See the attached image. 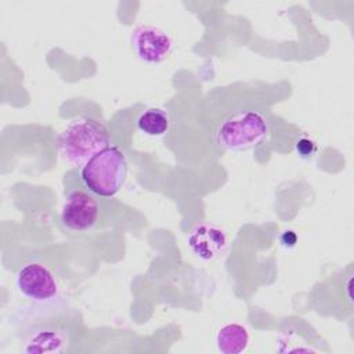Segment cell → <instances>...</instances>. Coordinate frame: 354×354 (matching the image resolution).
<instances>
[{"label": "cell", "mask_w": 354, "mask_h": 354, "mask_svg": "<svg viewBox=\"0 0 354 354\" xmlns=\"http://www.w3.org/2000/svg\"><path fill=\"white\" fill-rule=\"evenodd\" d=\"M131 46L141 61L158 64L170 55L173 40L167 32L158 26L140 25L131 33Z\"/></svg>", "instance_id": "7"}, {"label": "cell", "mask_w": 354, "mask_h": 354, "mask_svg": "<svg viewBox=\"0 0 354 354\" xmlns=\"http://www.w3.org/2000/svg\"><path fill=\"white\" fill-rule=\"evenodd\" d=\"M250 342L248 329L241 324H227L221 326L216 335L217 350L223 354L243 353Z\"/></svg>", "instance_id": "9"}, {"label": "cell", "mask_w": 354, "mask_h": 354, "mask_svg": "<svg viewBox=\"0 0 354 354\" xmlns=\"http://www.w3.org/2000/svg\"><path fill=\"white\" fill-rule=\"evenodd\" d=\"M64 308H66V304L61 297L51 303L25 306L17 313L14 325L24 353L43 354L66 351L69 333L62 324L51 319Z\"/></svg>", "instance_id": "1"}, {"label": "cell", "mask_w": 354, "mask_h": 354, "mask_svg": "<svg viewBox=\"0 0 354 354\" xmlns=\"http://www.w3.org/2000/svg\"><path fill=\"white\" fill-rule=\"evenodd\" d=\"M100 218V203L98 201L84 192H71L61 210V224L65 230L75 234L90 232L98 223Z\"/></svg>", "instance_id": "6"}, {"label": "cell", "mask_w": 354, "mask_h": 354, "mask_svg": "<svg viewBox=\"0 0 354 354\" xmlns=\"http://www.w3.org/2000/svg\"><path fill=\"white\" fill-rule=\"evenodd\" d=\"M80 177L86 188L94 195L101 198L115 196L127 177L124 152L116 145L104 148L82 166Z\"/></svg>", "instance_id": "3"}, {"label": "cell", "mask_w": 354, "mask_h": 354, "mask_svg": "<svg viewBox=\"0 0 354 354\" xmlns=\"http://www.w3.org/2000/svg\"><path fill=\"white\" fill-rule=\"evenodd\" d=\"M137 127L140 131L151 137L163 136L170 127L169 113L160 108H149L138 116Z\"/></svg>", "instance_id": "10"}, {"label": "cell", "mask_w": 354, "mask_h": 354, "mask_svg": "<svg viewBox=\"0 0 354 354\" xmlns=\"http://www.w3.org/2000/svg\"><path fill=\"white\" fill-rule=\"evenodd\" d=\"M296 149L301 156H311L315 152V144L308 138H300L296 142Z\"/></svg>", "instance_id": "11"}, {"label": "cell", "mask_w": 354, "mask_h": 354, "mask_svg": "<svg viewBox=\"0 0 354 354\" xmlns=\"http://www.w3.org/2000/svg\"><path fill=\"white\" fill-rule=\"evenodd\" d=\"M296 241H297V236L293 231H285L281 236V243L286 248H292L296 245Z\"/></svg>", "instance_id": "12"}, {"label": "cell", "mask_w": 354, "mask_h": 354, "mask_svg": "<svg viewBox=\"0 0 354 354\" xmlns=\"http://www.w3.org/2000/svg\"><path fill=\"white\" fill-rule=\"evenodd\" d=\"M18 292L32 303H51L61 299L59 285L54 272L44 264L30 261L15 275Z\"/></svg>", "instance_id": "5"}, {"label": "cell", "mask_w": 354, "mask_h": 354, "mask_svg": "<svg viewBox=\"0 0 354 354\" xmlns=\"http://www.w3.org/2000/svg\"><path fill=\"white\" fill-rule=\"evenodd\" d=\"M268 131V122L263 113L252 109L239 111L218 124L214 140L225 151H248L257 147Z\"/></svg>", "instance_id": "4"}, {"label": "cell", "mask_w": 354, "mask_h": 354, "mask_svg": "<svg viewBox=\"0 0 354 354\" xmlns=\"http://www.w3.org/2000/svg\"><path fill=\"white\" fill-rule=\"evenodd\" d=\"M187 245L201 260H213L228 246L225 231L212 223H199L188 234Z\"/></svg>", "instance_id": "8"}, {"label": "cell", "mask_w": 354, "mask_h": 354, "mask_svg": "<svg viewBox=\"0 0 354 354\" xmlns=\"http://www.w3.org/2000/svg\"><path fill=\"white\" fill-rule=\"evenodd\" d=\"M109 145L108 129L94 118L71 120L57 137V148L61 158L72 166H83Z\"/></svg>", "instance_id": "2"}]
</instances>
